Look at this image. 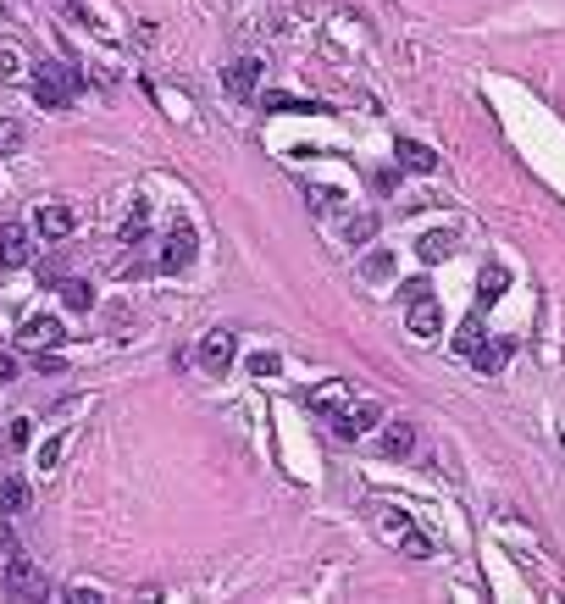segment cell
Masks as SVG:
<instances>
[{
  "instance_id": "obj_15",
  "label": "cell",
  "mask_w": 565,
  "mask_h": 604,
  "mask_svg": "<svg viewBox=\"0 0 565 604\" xmlns=\"http://www.w3.org/2000/svg\"><path fill=\"white\" fill-rule=\"evenodd\" d=\"M17 511H28V483L22 477H6V483H0V516H17Z\"/></svg>"
},
{
  "instance_id": "obj_1",
  "label": "cell",
  "mask_w": 565,
  "mask_h": 604,
  "mask_svg": "<svg viewBox=\"0 0 565 604\" xmlns=\"http://www.w3.org/2000/svg\"><path fill=\"white\" fill-rule=\"evenodd\" d=\"M73 94H78V73L66 67V61H40V67H33V101L45 111H61Z\"/></svg>"
},
{
  "instance_id": "obj_6",
  "label": "cell",
  "mask_w": 565,
  "mask_h": 604,
  "mask_svg": "<svg viewBox=\"0 0 565 604\" xmlns=\"http://www.w3.org/2000/svg\"><path fill=\"white\" fill-rule=\"evenodd\" d=\"M78 228V211L73 206H40V216H33V233H40V239H66V233H73Z\"/></svg>"
},
{
  "instance_id": "obj_20",
  "label": "cell",
  "mask_w": 565,
  "mask_h": 604,
  "mask_svg": "<svg viewBox=\"0 0 565 604\" xmlns=\"http://www.w3.org/2000/svg\"><path fill=\"white\" fill-rule=\"evenodd\" d=\"M22 139H28V134H22V122L0 117V155H17V150H22Z\"/></svg>"
},
{
  "instance_id": "obj_24",
  "label": "cell",
  "mask_w": 565,
  "mask_h": 604,
  "mask_svg": "<svg viewBox=\"0 0 565 604\" xmlns=\"http://www.w3.org/2000/svg\"><path fill=\"white\" fill-rule=\"evenodd\" d=\"M61 455H66V433H56V438H45V443H40V466H45V471H50Z\"/></svg>"
},
{
  "instance_id": "obj_25",
  "label": "cell",
  "mask_w": 565,
  "mask_h": 604,
  "mask_svg": "<svg viewBox=\"0 0 565 604\" xmlns=\"http://www.w3.org/2000/svg\"><path fill=\"white\" fill-rule=\"evenodd\" d=\"M311 405H316V410H332V405H344V383H322V389L311 394Z\"/></svg>"
},
{
  "instance_id": "obj_9",
  "label": "cell",
  "mask_w": 565,
  "mask_h": 604,
  "mask_svg": "<svg viewBox=\"0 0 565 604\" xmlns=\"http://www.w3.org/2000/svg\"><path fill=\"white\" fill-rule=\"evenodd\" d=\"M222 83H227L233 101H250L255 83H260V61H255V56H239V61H233V67L222 73Z\"/></svg>"
},
{
  "instance_id": "obj_29",
  "label": "cell",
  "mask_w": 565,
  "mask_h": 604,
  "mask_svg": "<svg viewBox=\"0 0 565 604\" xmlns=\"http://www.w3.org/2000/svg\"><path fill=\"white\" fill-rule=\"evenodd\" d=\"M12 377H17V361H12V355H0V383H12Z\"/></svg>"
},
{
  "instance_id": "obj_28",
  "label": "cell",
  "mask_w": 565,
  "mask_h": 604,
  "mask_svg": "<svg viewBox=\"0 0 565 604\" xmlns=\"http://www.w3.org/2000/svg\"><path fill=\"white\" fill-rule=\"evenodd\" d=\"M22 67H17V50H6V45H0V78H17Z\"/></svg>"
},
{
  "instance_id": "obj_27",
  "label": "cell",
  "mask_w": 565,
  "mask_h": 604,
  "mask_svg": "<svg viewBox=\"0 0 565 604\" xmlns=\"http://www.w3.org/2000/svg\"><path fill=\"white\" fill-rule=\"evenodd\" d=\"M421 294H432V289H427V277H411V283H399V300H405V305H411V300H421Z\"/></svg>"
},
{
  "instance_id": "obj_8",
  "label": "cell",
  "mask_w": 565,
  "mask_h": 604,
  "mask_svg": "<svg viewBox=\"0 0 565 604\" xmlns=\"http://www.w3.org/2000/svg\"><path fill=\"white\" fill-rule=\"evenodd\" d=\"M28 261H33L28 228L22 222H6V228H0V267H28Z\"/></svg>"
},
{
  "instance_id": "obj_11",
  "label": "cell",
  "mask_w": 565,
  "mask_h": 604,
  "mask_svg": "<svg viewBox=\"0 0 565 604\" xmlns=\"http://www.w3.org/2000/svg\"><path fill=\"white\" fill-rule=\"evenodd\" d=\"M17 338H22V344H33V349H56V344L66 338V328L56 322V316H28Z\"/></svg>"
},
{
  "instance_id": "obj_10",
  "label": "cell",
  "mask_w": 565,
  "mask_h": 604,
  "mask_svg": "<svg viewBox=\"0 0 565 604\" xmlns=\"http://www.w3.org/2000/svg\"><path fill=\"white\" fill-rule=\"evenodd\" d=\"M183 267H194V228H172L161 249V272H183Z\"/></svg>"
},
{
  "instance_id": "obj_21",
  "label": "cell",
  "mask_w": 565,
  "mask_h": 604,
  "mask_svg": "<svg viewBox=\"0 0 565 604\" xmlns=\"http://www.w3.org/2000/svg\"><path fill=\"white\" fill-rule=\"evenodd\" d=\"M472 366H477V372H488V377H493V372H499V366H505V344H482V349H477V355H472Z\"/></svg>"
},
{
  "instance_id": "obj_22",
  "label": "cell",
  "mask_w": 565,
  "mask_h": 604,
  "mask_svg": "<svg viewBox=\"0 0 565 604\" xmlns=\"http://www.w3.org/2000/svg\"><path fill=\"white\" fill-rule=\"evenodd\" d=\"M244 372H250V377H278V372H283V361L272 355V349H260V355H250V361H244Z\"/></svg>"
},
{
  "instance_id": "obj_26",
  "label": "cell",
  "mask_w": 565,
  "mask_h": 604,
  "mask_svg": "<svg viewBox=\"0 0 565 604\" xmlns=\"http://www.w3.org/2000/svg\"><path fill=\"white\" fill-rule=\"evenodd\" d=\"M372 233H377V216H349V244H355V249L372 239Z\"/></svg>"
},
{
  "instance_id": "obj_19",
  "label": "cell",
  "mask_w": 565,
  "mask_h": 604,
  "mask_svg": "<svg viewBox=\"0 0 565 604\" xmlns=\"http://www.w3.org/2000/svg\"><path fill=\"white\" fill-rule=\"evenodd\" d=\"M499 294H505V267H488V272H482V283H477V300H482V305H493Z\"/></svg>"
},
{
  "instance_id": "obj_7",
  "label": "cell",
  "mask_w": 565,
  "mask_h": 604,
  "mask_svg": "<svg viewBox=\"0 0 565 604\" xmlns=\"http://www.w3.org/2000/svg\"><path fill=\"white\" fill-rule=\"evenodd\" d=\"M199 366H206L211 377H222L233 366V333L227 328H211L206 333V344H199Z\"/></svg>"
},
{
  "instance_id": "obj_5",
  "label": "cell",
  "mask_w": 565,
  "mask_h": 604,
  "mask_svg": "<svg viewBox=\"0 0 565 604\" xmlns=\"http://www.w3.org/2000/svg\"><path fill=\"white\" fill-rule=\"evenodd\" d=\"M405 328H411V338H438V328H444V311H438V300L432 294H421V300H411V316H405Z\"/></svg>"
},
{
  "instance_id": "obj_23",
  "label": "cell",
  "mask_w": 565,
  "mask_h": 604,
  "mask_svg": "<svg viewBox=\"0 0 565 604\" xmlns=\"http://www.w3.org/2000/svg\"><path fill=\"white\" fill-rule=\"evenodd\" d=\"M360 272H366V277H372V283H383V277L393 272V256H388V249H372V256H366V261H360Z\"/></svg>"
},
{
  "instance_id": "obj_16",
  "label": "cell",
  "mask_w": 565,
  "mask_h": 604,
  "mask_svg": "<svg viewBox=\"0 0 565 604\" xmlns=\"http://www.w3.org/2000/svg\"><path fill=\"white\" fill-rule=\"evenodd\" d=\"M61 305H66V311H89V305H94V289H89L84 277H66V283H61Z\"/></svg>"
},
{
  "instance_id": "obj_12",
  "label": "cell",
  "mask_w": 565,
  "mask_h": 604,
  "mask_svg": "<svg viewBox=\"0 0 565 604\" xmlns=\"http://www.w3.org/2000/svg\"><path fill=\"white\" fill-rule=\"evenodd\" d=\"M393 155H399V167H405V172H432V167H438V155H432L421 139H399Z\"/></svg>"
},
{
  "instance_id": "obj_3",
  "label": "cell",
  "mask_w": 565,
  "mask_h": 604,
  "mask_svg": "<svg viewBox=\"0 0 565 604\" xmlns=\"http://www.w3.org/2000/svg\"><path fill=\"white\" fill-rule=\"evenodd\" d=\"M0 588H6L12 599H28V593H45V577L33 571L28 555H6V571H0Z\"/></svg>"
},
{
  "instance_id": "obj_17",
  "label": "cell",
  "mask_w": 565,
  "mask_h": 604,
  "mask_svg": "<svg viewBox=\"0 0 565 604\" xmlns=\"http://www.w3.org/2000/svg\"><path fill=\"white\" fill-rule=\"evenodd\" d=\"M482 344H488V333H482V322H477V316H472V322H465V328L455 333V349H460V355H465V361H472V355H477V349H482Z\"/></svg>"
},
{
  "instance_id": "obj_2",
  "label": "cell",
  "mask_w": 565,
  "mask_h": 604,
  "mask_svg": "<svg viewBox=\"0 0 565 604\" xmlns=\"http://www.w3.org/2000/svg\"><path fill=\"white\" fill-rule=\"evenodd\" d=\"M377 538H383V544H393V549H405L411 560H427V555H432V544L411 527L405 511H377Z\"/></svg>"
},
{
  "instance_id": "obj_4",
  "label": "cell",
  "mask_w": 565,
  "mask_h": 604,
  "mask_svg": "<svg viewBox=\"0 0 565 604\" xmlns=\"http://www.w3.org/2000/svg\"><path fill=\"white\" fill-rule=\"evenodd\" d=\"M377 422H383V405H372V399L332 410V433H339V438H360V433H372Z\"/></svg>"
},
{
  "instance_id": "obj_18",
  "label": "cell",
  "mask_w": 565,
  "mask_h": 604,
  "mask_svg": "<svg viewBox=\"0 0 565 604\" xmlns=\"http://www.w3.org/2000/svg\"><path fill=\"white\" fill-rule=\"evenodd\" d=\"M266 111H327L322 101H294V94H260Z\"/></svg>"
},
{
  "instance_id": "obj_13",
  "label": "cell",
  "mask_w": 565,
  "mask_h": 604,
  "mask_svg": "<svg viewBox=\"0 0 565 604\" xmlns=\"http://www.w3.org/2000/svg\"><path fill=\"white\" fill-rule=\"evenodd\" d=\"M416 256H421L427 267H432V261H449V256H455V233H449V228H432V233H421Z\"/></svg>"
},
{
  "instance_id": "obj_14",
  "label": "cell",
  "mask_w": 565,
  "mask_h": 604,
  "mask_svg": "<svg viewBox=\"0 0 565 604\" xmlns=\"http://www.w3.org/2000/svg\"><path fill=\"white\" fill-rule=\"evenodd\" d=\"M377 450H383L388 460L411 455V450H416V427H411V422H388V433H383V443H377Z\"/></svg>"
}]
</instances>
